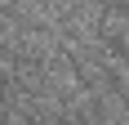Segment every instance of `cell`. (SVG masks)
Here are the masks:
<instances>
[{
    "instance_id": "1",
    "label": "cell",
    "mask_w": 129,
    "mask_h": 125,
    "mask_svg": "<svg viewBox=\"0 0 129 125\" xmlns=\"http://www.w3.org/2000/svg\"><path fill=\"white\" fill-rule=\"evenodd\" d=\"M80 107H85L93 121H103V125H111V121H116V103H111V94H103V89L85 94V98H80Z\"/></svg>"
},
{
    "instance_id": "2",
    "label": "cell",
    "mask_w": 129,
    "mask_h": 125,
    "mask_svg": "<svg viewBox=\"0 0 129 125\" xmlns=\"http://www.w3.org/2000/svg\"><path fill=\"white\" fill-rule=\"evenodd\" d=\"M111 125H129V121H125V116H116V121H111Z\"/></svg>"
},
{
    "instance_id": "3",
    "label": "cell",
    "mask_w": 129,
    "mask_h": 125,
    "mask_svg": "<svg viewBox=\"0 0 129 125\" xmlns=\"http://www.w3.org/2000/svg\"><path fill=\"white\" fill-rule=\"evenodd\" d=\"M125 72H129V62H125Z\"/></svg>"
}]
</instances>
